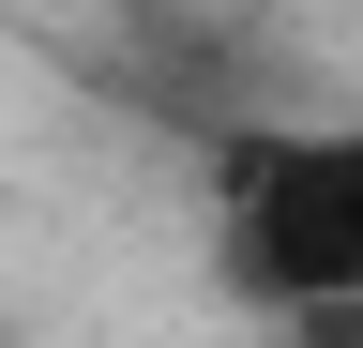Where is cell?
Masks as SVG:
<instances>
[{
	"label": "cell",
	"instance_id": "7a4b0ae2",
	"mask_svg": "<svg viewBox=\"0 0 363 348\" xmlns=\"http://www.w3.org/2000/svg\"><path fill=\"white\" fill-rule=\"evenodd\" d=\"M288 348H363V303H318V318H288Z\"/></svg>",
	"mask_w": 363,
	"mask_h": 348
},
{
	"label": "cell",
	"instance_id": "6da1fadb",
	"mask_svg": "<svg viewBox=\"0 0 363 348\" xmlns=\"http://www.w3.org/2000/svg\"><path fill=\"white\" fill-rule=\"evenodd\" d=\"M212 273L272 318L363 303V121H242L212 152Z\"/></svg>",
	"mask_w": 363,
	"mask_h": 348
}]
</instances>
